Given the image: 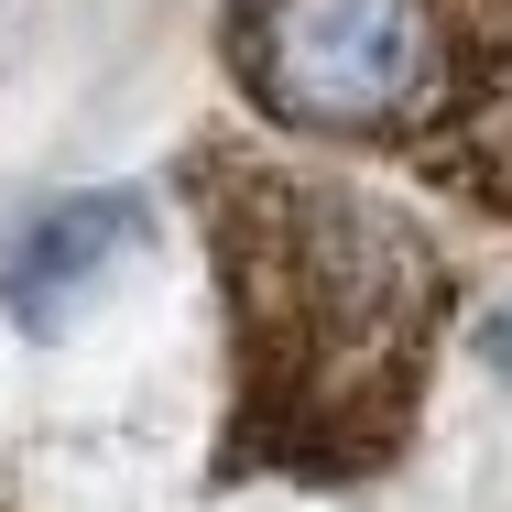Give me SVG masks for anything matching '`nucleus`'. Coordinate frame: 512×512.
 <instances>
[{"label":"nucleus","instance_id":"obj_1","mask_svg":"<svg viewBox=\"0 0 512 512\" xmlns=\"http://www.w3.org/2000/svg\"><path fill=\"white\" fill-rule=\"evenodd\" d=\"M175 186L197 207L229 327V414L207 447V491L393 480L458 316L447 240L404 197L240 131L186 142Z\"/></svg>","mask_w":512,"mask_h":512},{"label":"nucleus","instance_id":"obj_2","mask_svg":"<svg viewBox=\"0 0 512 512\" xmlns=\"http://www.w3.org/2000/svg\"><path fill=\"white\" fill-rule=\"evenodd\" d=\"M218 66L262 131L458 186L512 99V0H229Z\"/></svg>","mask_w":512,"mask_h":512},{"label":"nucleus","instance_id":"obj_3","mask_svg":"<svg viewBox=\"0 0 512 512\" xmlns=\"http://www.w3.org/2000/svg\"><path fill=\"white\" fill-rule=\"evenodd\" d=\"M142 229H153V197L142 186H77V197L33 207L22 240L0 251V306L22 316V327H66L142 251Z\"/></svg>","mask_w":512,"mask_h":512},{"label":"nucleus","instance_id":"obj_4","mask_svg":"<svg viewBox=\"0 0 512 512\" xmlns=\"http://www.w3.org/2000/svg\"><path fill=\"white\" fill-rule=\"evenodd\" d=\"M458 207H480V218H502L512 229V99H502V120H491V142L458 164V186H447Z\"/></svg>","mask_w":512,"mask_h":512}]
</instances>
